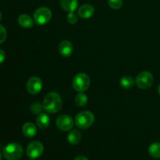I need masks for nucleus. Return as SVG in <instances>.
Returning a JSON list of instances; mask_svg holds the SVG:
<instances>
[{"mask_svg": "<svg viewBox=\"0 0 160 160\" xmlns=\"http://www.w3.org/2000/svg\"><path fill=\"white\" fill-rule=\"evenodd\" d=\"M44 152V146L38 141H34L28 145L26 153L30 159H35L40 157Z\"/></svg>", "mask_w": 160, "mask_h": 160, "instance_id": "nucleus-7", "label": "nucleus"}, {"mask_svg": "<svg viewBox=\"0 0 160 160\" xmlns=\"http://www.w3.org/2000/svg\"><path fill=\"white\" fill-rule=\"evenodd\" d=\"M36 123L41 129L48 128L50 123V118L46 113H40L36 119Z\"/></svg>", "mask_w": 160, "mask_h": 160, "instance_id": "nucleus-15", "label": "nucleus"}, {"mask_svg": "<svg viewBox=\"0 0 160 160\" xmlns=\"http://www.w3.org/2000/svg\"><path fill=\"white\" fill-rule=\"evenodd\" d=\"M74 160H88V159L84 156H78L75 158Z\"/></svg>", "mask_w": 160, "mask_h": 160, "instance_id": "nucleus-25", "label": "nucleus"}, {"mask_svg": "<svg viewBox=\"0 0 160 160\" xmlns=\"http://www.w3.org/2000/svg\"><path fill=\"white\" fill-rule=\"evenodd\" d=\"M6 36H7V32H6V28L2 25L0 24V44L5 42V40L6 39Z\"/></svg>", "mask_w": 160, "mask_h": 160, "instance_id": "nucleus-23", "label": "nucleus"}, {"mask_svg": "<svg viewBox=\"0 0 160 160\" xmlns=\"http://www.w3.org/2000/svg\"><path fill=\"white\" fill-rule=\"evenodd\" d=\"M67 21L70 24H75L78 22V17L73 12H70L68 13V15H67Z\"/></svg>", "mask_w": 160, "mask_h": 160, "instance_id": "nucleus-22", "label": "nucleus"}, {"mask_svg": "<svg viewBox=\"0 0 160 160\" xmlns=\"http://www.w3.org/2000/svg\"><path fill=\"white\" fill-rule=\"evenodd\" d=\"M148 154L155 159L160 158V142L152 143L148 148Z\"/></svg>", "mask_w": 160, "mask_h": 160, "instance_id": "nucleus-17", "label": "nucleus"}, {"mask_svg": "<svg viewBox=\"0 0 160 160\" xmlns=\"http://www.w3.org/2000/svg\"><path fill=\"white\" fill-rule=\"evenodd\" d=\"M42 109H43V106H42V105H41L39 102L33 103V104L31 106V108H30L31 111L34 114L42 113Z\"/></svg>", "mask_w": 160, "mask_h": 160, "instance_id": "nucleus-20", "label": "nucleus"}, {"mask_svg": "<svg viewBox=\"0 0 160 160\" xmlns=\"http://www.w3.org/2000/svg\"><path fill=\"white\" fill-rule=\"evenodd\" d=\"M95 121V116L90 111H82L75 117V124L80 129H87L90 128Z\"/></svg>", "mask_w": 160, "mask_h": 160, "instance_id": "nucleus-3", "label": "nucleus"}, {"mask_svg": "<svg viewBox=\"0 0 160 160\" xmlns=\"http://www.w3.org/2000/svg\"><path fill=\"white\" fill-rule=\"evenodd\" d=\"M73 45L70 41L64 40L59 43V53L64 57H69L73 53Z\"/></svg>", "mask_w": 160, "mask_h": 160, "instance_id": "nucleus-10", "label": "nucleus"}, {"mask_svg": "<svg viewBox=\"0 0 160 160\" xmlns=\"http://www.w3.org/2000/svg\"><path fill=\"white\" fill-rule=\"evenodd\" d=\"M30 160H34V159H31Z\"/></svg>", "mask_w": 160, "mask_h": 160, "instance_id": "nucleus-29", "label": "nucleus"}, {"mask_svg": "<svg viewBox=\"0 0 160 160\" xmlns=\"http://www.w3.org/2000/svg\"><path fill=\"white\" fill-rule=\"evenodd\" d=\"M62 98L57 92H52L47 94L43 101V109L48 113H55L62 107Z\"/></svg>", "mask_w": 160, "mask_h": 160, "instance_id": "nucleus-1", "label": "nucleus"}, {"mask_svg": "<svg viewBox=\"0 0 160 160\" xmlns=\"http://www.w3.org/2000/svg\"><path fill=\"white\" fill-rule=\"evenodd\" d=\"M22 131H23V134L27 138H34L37 134V128L34 123H30V122L24 123Z\"/></svg>", "mask_w": 160, "mask_h": 160, "instance_id": "nucleus-12", "label": "nucleus"}, {"mask_svg": "<svg viewBox=\"0 0 160 160\" xmlns=\"http://www.w3.org/2000/svg\"><path fill=\"white\" fill-rule=\"evenodd\" d=\"M2 153L0 152V160H2Z\"/></svg>", "mask_w": 160, "mask_h": 160, "instance_id": "nucleus-27", "label": "nucleus"}, {"mask_svg": "<svg viewBox=\"0 0 160 160\" xmlns=\"http://www.w3.org/2000/svg\"><path fill=\"white\" fill-rule=\"evenodd\" d=\"M108 3L110 8L113 9H118L123 5V0H108Z\"/></svg>", "mask_w": 160, "mask_h": 160, "instance_id": "nucleus-21", "label": "nucleus"}, {"mask_svg": "<svg viewBox=\"0 0 160 160\" xmlns=\"http://www.w3.org/2000/svg\"><path fill=\"white\" fill-rule=\"evenodd\" d=\"M74 122L73 118L68 115H61L56 120V126L62 131H68L72 130Z\"/></svg>", "mask_w": 160, "mask_h": 160, "instance_id": "nucleus-8", "label": "nucleus"}, {"mask_svg": "<svg viewBox=\"0 0 160 160\" xmlns=\"http://www.w3.org/2000/svg\"><path fill=\"white\" fill-rule=\"evenodd\" d=\"M158 92H159V94L160 95V84L159 85V87H158Z\"/></svg>", "mask_w": 160, "mask_h": 160, "instance_id": "nucleus-26", "label": "nucleus"}, {"mask_svg": "<svg viewBox=\"0 0 160 160\" xmlns=\"http://www.w3.org/2000/svg\"><path fill=\"white\" fill-rule=\"evenodd\" d=\"M75 102L78 106H84L88 103V96L83 92H80L76 95Z\"/></svg>", "mask_w": 160, "mask_h": 160, "instance_id": "nucleus-19", "label": "nucleus"}, {"mask_svg": "<svg viewBox=\"0 0 160 160\" xmlns=\"http://www.w3.org/2000/svg\"><path fill=\"white\" fill-rule=\"evenodd\" d=\"M120 84L123 88L129 89L132 88L134 84V80L131 77L125 76L120 79Z\"/></svg>", "mask_w": 160, "mask_h": 160, "instance_id": "nucleus-18", "label": "nucleus"}, {"mask_svg": "<svg viewBox=\"0 0 160 160\" xmlns=\"http://www.w3.org/2000/svg\"><path fill=\"white\" fill-rule=\"evenodd\" d=\"M90 86V78L86 73H80L73 80V87L77 92H84Z\"/></svg>", "mask_w": 160, "mask_h": 160, "instance_id": "nucleus-4", "label": "nucleus"}, {"mask_svg": "<svg viewBox=\"0 0 160 160\" xmlns=\"http://www.w3.org/2000/svg\"><path fill=\"white\" fill-rule=\"evenodd\" d=\"M18 23L23 28H31L34 25V20L27 14H22L18 17Z\"/></svg>", "mask_w": 160, "mask_h": 160, "instance_id": "nucleus-14", "label": "nucleus"}, {"mask_svg": "<svg viewBox=\"0 0 160 160\" xmlns=\"http://www.w3.org/2000/svg\"><path fill=\"white\" fill-rule=\"evenodd\" d=\"M154 78L152 74L148 71H142L137 76L135 80V83L138 87L143 90L151 88L152 85Z\"/></svg>", "mask_w": 160, "mask_h": 160, "instance_id": "nucleus-6", "label": "nucleus"}, {"mask_svg": "<svg viewBox=\"0 0 160 160\" xmlns=\"http://www.w3.org/2000/svg\"><path fill=\"white\" fill-rule=\"evenodd\" d=\"M1 19H2V14L1 12H0V20H1Z\"/></svg>", "mask_w": 160, "mask_h": 160, "instance_id": "nucleus-28", "label": "nucleus"}, {"mask_svg": "<svg viewBox=\"0 0 160 160\" xmlns=\"http://www.w3.org/2000/svg\"><path fill=\"white\" fill-rule=\"evenodd\" d=\"M23 150L21 145L12 142L6 145L3 149V156L7 160H18L23 156Z\"/></svg>", "mask_w": 160, "mask_h": 160, "instance_id": "nucleus-2", "label": "nucleus"}, {"mask_svg": "<svg viewBox=\"0 0 160 160\" xmlns=\"http://www.w3.org/2000/svg\"><path fill=\"white\" fill-rule=\"evenodd\" d=\"M5 59H6V53L3 50L0 49V64L4 62Z\"/></svg>", "mask_w": 160, "mask_h": 160, "instance_id": "nucleus-24", "label": "nucleus"}, {"mask_svg": "<svg viewBox=\"0 0 160 160\" xmlns=\"http://www.w3.org/2000/svg\"><path fill=\"white\" fill-rule=\"evenodd\" d=\"M78 15L83 19H88L93 16L95 9L90 4H84L78 9Z\"/></svg>", "mask_w": 160, "mask_h": 160, "instance_id": "nucleus-11", "label": "nucleus"}, {"mask_svg": "<svg viewBox=\"0 0 160 160\" xmlns=\"http://www.w3.org/2000/svg\"><path fill=\"white\" fill-rule=\"evenodd\" d=\"M60 6L62 9L67 12H73L78 8V0H60Z\"/></svg>", "mask_w": 160, "mask_h": 160, "instance_id": "nucleus-13", "label": "nucleus"}, {"mask_svg": "<svg viewBox=\"0 0 160 160\" xmlns=\"http://www.w3.org/2000/svg\"><path fill=\"white\" fill-rule=\"evenodd\" d=\"M52 11L48 7H40L35 10L34 13V20L37 24L44 25L48 23L52 18Z\"/></svg>", "mask_w": 160, "mask_h": 160, "instance_id": "nucleus-5", "label": "nucleus"}, {"mask_svg": "<svg viewBox=\"0 0 160 160\" xmlns=\"http://www.w3.org/2000/svg\"><path fill=\"white\" fill-rule=\"evenodd\" d=\"M42 81L38 77H33L27 83V90L31 95H37L42 89Z\"/></svg>", "mask_w": 160, "mask_h": 160, "instance_id": "nucleus-9", "label": "nucleus"}, {"mask_svg": "<svg viewBox=\"0 0 160 160\" xmlns=\"http://www.w3.org/2000/svg\"><path fill=\"white\" fill-rule=\"evenodd\" d=\"M81 140V134L78 130H72L67 136V141L71 145H78Z\"/></svg>", "mask_w": 160, "mask_h": 160, "instance_id": "nucleus-16", "label": "nucleus"}]
</instances>
